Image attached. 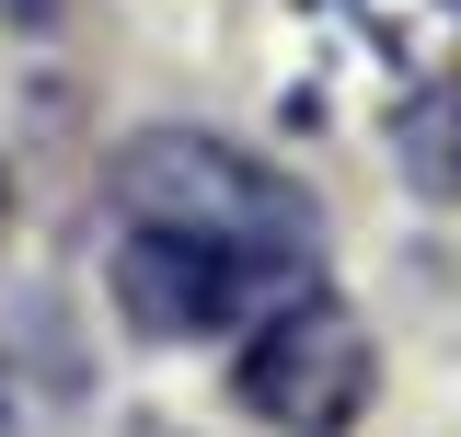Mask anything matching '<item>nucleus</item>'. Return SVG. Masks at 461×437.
I'll list each match as a JSON object with an SVG mask.
<instances>
[{
  "mask_svg": "<svg viewBox=\"0 0 461 437\" xmlns=\"http://www.w3.org/2000/svg\"><path fill=\"white\" fill-rule=\"evenodd\" d=\"M230 391H242L254 426H277V437H346L369 415V391H381V345H369V323L335 288H288L277 311L242 323Z\"/></svg>",
  "mask_w": 461,
  "mask_h": 437,
  "instance_id": "nucleus-2",
  "label": "nucleus"
},
{
  "mask_svg": "<svg viewBox=\"0 0 461 437\" xmlns=\"http://www.w3.org/2000/svg\"><path fill=\"white\" fill-rule=\"evenodd\" d=\"M47 12H58V0H0V23H12V35H35Z\"/></svg>",
  "mask_w": 461,
  "mask_h": 437,
  "instance_id": "nucleus-3",
  "label": "nucleus"
},
{
  "mask_svg": "<svg viewBox=\"0 0 461 437\" xmlns=\"http://www.w3.org/2000/svg\"><path fill=\"white\" fill-rule=\"evenodd\" d=\"M450 12H461V0H450Z\"/></svg>",
  "mask_w": 461,
  "mask_h": 437,
  "instance_id": "nucleus-4",
  "label": "nucleus"
},
{
  "mask_svg": "<svg viewBox=\"0 0 461 437\" xmlns=\"http://www.w3.org/2000/svg\"><path fill=\"white\" fill-rule=\"evenodd\" d=\"M312 265H323V208L288 173L242 162L230 138H196V127L127 138L104 288L150 345L242 334L254 311H277L288 288H312Z\"/></svg>",
  "mask_w": 461,
  "mask_h": 437,
  "instance_id": "nucleus-1",
  "label": "nucleus"
}]
</instances>
